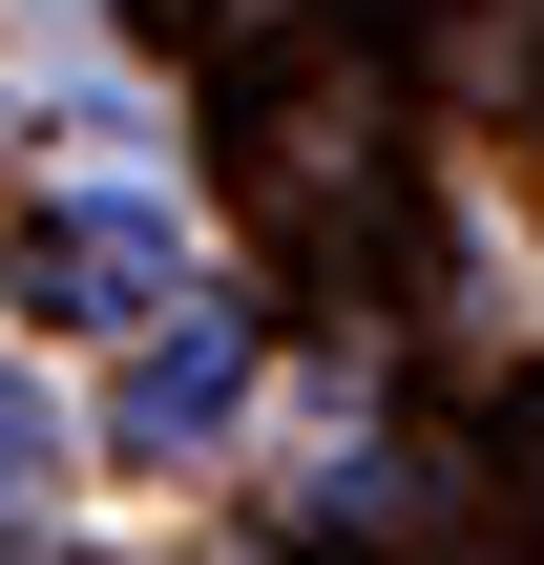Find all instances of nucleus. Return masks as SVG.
Instances as JSON below:
<instances>
[{"mask_svg": "<svg viewBox=\"0 0 544 565\" xmlns=\"http://www.w3.org/2000/svg\"><path fill=\"white\" fill-rule=\"evenodd\" d=\"M0 294L63 315V335H168V315H189V231H168L147 189H63V210H21Z\"/></svg>", "mask_w": 544, "mask_h": 565, "instance_id": "nucleus-1", "label": "nucleus"}, {"mask_svg": "<svg viewBox=\"0 0 544 565\" xmlns=\"http://www.w3.org/2000/svg\"><path fill=\"white\" fill-rule=\"evenodd\" d=\"M231 398H252V315H231V294H189V315L126 356L105 440H126V461H210V440H231Z\"/></svg>", "mask_w": 544, "mask_h": 565, "instance_id": "nucleus-2", "label": "nucleus"}, {"mask_svg": "<svg viewBox=\"0 0 544 565\" xmlns=\"http://www.w3.org/2000/svg\"><path fill=\"white\" fill-rule=\"evenodd\" d=\"M42 461H63V419H42V377H21V356H0V524H21V503H42Z\"/></svg>", "mask_w": 544, "mask_h": 565, "instance_id": "nucleus-3", "label": "nucleus"}]
</instances>
